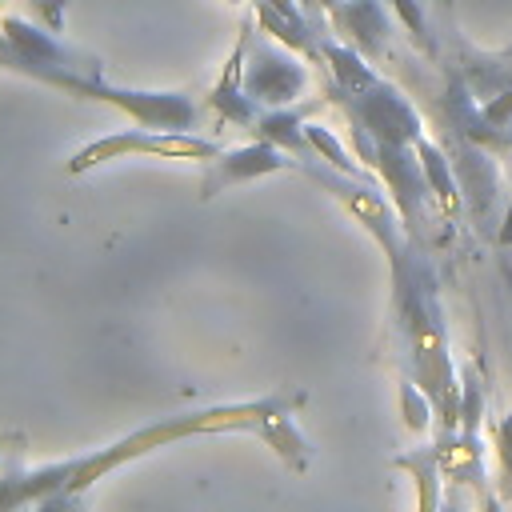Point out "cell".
I'll list each match as a JSON object with an SVG mask.
<instances>
[{"label":"cell","instance_id":"obj_7","mask_svg":"<svg viewBox=\"0 0 512 512\" xmlns=\"http://www.w3.org/2000/svg\"><path fill=\"white\" fill-rule=\"evenodd\" d=\"M496 448H500V460H504V468L512 476V416L496 424Z\"/></svg>","mask_w":512,"mask_h":512},{"label":"cell","instance_id":"obj_8","mask_svg":"<svg viewBox=\"0 0 512 512\" xmlns=\"http://www.w3.org/2000/svg\"><path fill=\"white\" fill-rule=\"evenodd\" d=\"M488 512H500V508H496V504H488Z\"/></svg>","mask_w":512,"mask_h":512},{"label":"cell","instance_id":"obj_1","mask_svg":"<svg viewBox=\"0 0 512 512\" xmlns=\"http://www.w3.org/2000/svg\"><path fill=\"white\" fill-rule=\"evenodd\" d=\"M288 412L284 396H264V400H240V404H216V408H200V412H180L168 416L160 424H144L104 448H92L84 456H68V460H48L36 468H8L0 472V512H28L32 504H40L44 496H60V492H88L96 480H104L108 472L168 448L176 440L188 436H208V432H264L272 416Z\"/></svg>","mask_w":512,"mask_h":512},{"label":"cell","instance_id":"obj_5","mask_svg":"<svg viewBox=\"0 0 512 512\" xmlns=\"http://www.w3.org/2000/svg\"><path fill=\"white\" fill-rule=\"evenodd\" d=\"M248 32H252V24L240 28L236 48H232V56H228V64H224V76L216 80V88H212V96H208V104L216 108V116H224L228 124H256V120H260V104H256V100L248 96V88H244Z\"/></svg>","mask_w":512,"mask_h":512},{"label":"cell","instance_id":"obj_6","mask_svg":"<svg viewBox=\"0 0 512 512\" xmlns=\"http://www.w3.org/2000/svg\"><path fill=\"white\" fill-rule=\"evenodd\" d=\"M304 112L300 108H276V112H264L256 120V136L276 144V148H292V152H304Z\"/></svg>","mask_w":512,"mask_h":512},{"label":"cell","instance_id":"obj_3","mask_svg":"<svg viewBox=\"0 0 512 512\" xmlns=\"http://www.w3.org/2000/svg\"><path fill=\"white\" fill-rule=\"evenodd\" d=\"M304 80H308V72L292 60V52L272 48V44H264V40H256V44L248 40L244 88H248V96H252L256 104H272V108H280V104H288V100L300 96Z\"/></svg>","mask_w":512,"mask_h":512},{"label":"cell","instance_id":"obj_2","mask_svg":"<svg viewBox=\"0 0 512 512\" xmlns=\"http://www.w3.org/2000/svg\"><path fill=\"white\" fill-rule=\"evenodd\" d=\"M136 152H148V156H160V160H216L224 148L216 140H204V136H192V132H168V128H128V132H112V136H100L92 144H84L72 160H68V172L80 176L88 172L92 164H104V160H120V156H136Z\"/></svg>","mask_w":512,"mask_h":512},{"label":"cell","instance_id":"obj_4","mask_svg":"<svg viewBox=\"0 0 512 512\" xmlns=\"http://www.w3.org/2000/svg\"><path fill=\"white\" fill-rule=\"evenodd\" d=\"M292 160H284V148L268 144V140H256V144H240V148H228L220 152L216 160H208V172H204V196H216L220 188L228 184H240V180H256V176H268V172H280L288 168Z\"/></svg>","mask_w":512,"mask_h":512}]
</instances>
